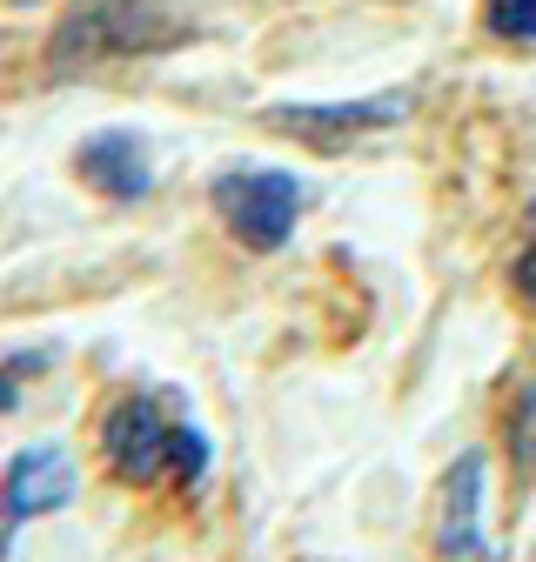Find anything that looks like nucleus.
<instances>
[{
	"mask_svg": "<svg viewBox=\"0 0 536 562\" xmlns=\"http://www.w3.org/2000/svg\"><path fill=\"white\" fill-rule=\"evenodd\" d=\"M101 462L127 488H181L188 496L209 475L215 449L175 395L134 389V395H114V408L101 415Z\"/></svg>",
	"mask_w": 536,
	"mask_h": 562,
	"instance_id": "1",
	"label": "nucleus"
},
{
	"mask_svg": "<svg viewBox=\"0 0 536 562\" xmlns=\"http://www.w3.org/2000/svg\"><path fill=\"white\" fill-rule=\"evenodd\" d=\"M60 503H75V462H67V449H54V442L21 449L8 462V475H0V562H8L14 536L34 516H47Z\"/></svg>",
	"mask_w": 536,
	"mask_h": 562,
	"instance_id": "5",
	"label": "nucleus"
},
{
	"mask_svg": "<svg viewBox=\"0 0 536 562\" xmlns=\"http://www.w3.org/2000/svg\"><path fill=\"white\" fill-rule=\"evenodd\" d=\"M483 449H462L436 488V549L443 562H490L483 542Z\"/></svg>",
	"mask_w": 536,
	"mask_h": 562,
	"instance_id": "6",
	"label": "nucleus"
},
{
	"mask_svg": "<svg viewBox=\"0 0 536 562\" xmlns=\"http://www.w3.org/2000/svg\"><path fill=\"white\" fill-rule=\"evenodd\" d=\"M483 27L510 47H536V0H483Z\"/></svg>",
	"mask_w": 536,
	"mask_h": 562,
	"instance_id": "8",
	"label": "nucleus"
},
{
	"mask_svg": "<svg viewBox=\"0 0 536 562\" xmlns=\"http://www.w3.org/2000/svg\"><path fill=\"white\" fill-rule=\"evenodd\" d=\"M8 8H34V0H8Z\"/></svg>",
	"mask_w": 536,
	"mask_h": 562,
	"instance_id": "11",
	"label": "nucleus"
},
{
	"mask_svg": "<svg viewBox=\"0 0 536 562\" xmlns=\"http://www.w3.org/2000/svg\"><path fill=\"white\" fill-rule=\"evenodd\" d=\"M41 362H47V356H27L21 369H0V415L21 408V375H27V369H41Z\"/></svg>",
	"mask_w": 536,
	"mask_h": 562,
	"instance_id": "10",
	"label": "nucleus"
},
{
	"mask_svg": "<svg viewBox=\"0 0 536 562\" xmlns=\"http://www.w3.org/2000/svg\"><path fill=\"white\" fill-rule=\"evenodd\" d=\"M188 41L168 0H81L67 8V21L47 34V75H88L101 60H127V54H155Z\"/></svg>",
	"mask_w": 536,
	"mask_h": 562,
	"instance_id": "2",
	"label": "nucleus"
},
{
	"mask_svg": "<svg viewBox=\"0 0 536 562\" xmlns=\"http://www.w3.org/2000/svg\"><path fill=\"white\" fill-rule=\"evenodd\" d=\"M302 207H309V194H302V181L282 175V168H228V175H215V215H222L228 235H235L242 248H255V255L289 248Z\"/></svg>",
	"mask_w": 536,
	"mask_h": 562,
	"instance_id": "3",
	"label": "nucleus"
},
{
	"mask_svg": "<svg viewBox=\"0 0 536 562\" xmlns=\"http://www.w3.org/2000/svg\"><path fill=\"white\" fill-rule=\"evenodd\" d=\"M75 175L101 194V201H142L155 188V161H148V140L127 134V127H108V134H88L75 148Z\"/></svg>",
	"mask_w": 536,
	"mask_h": 562,
	"instance_id": "7",
	"label": "nucleus"
},
{
	"mask_svg": "<svg viewBox=\"0 0 536 562\" xmlns=\"http://www.w3.org/2000/svg\"><path fill=\"white\" fill-rule=\"evenodd\" d=\"M510 295L523 302V315H536V201L523 215V241H516V261H510Z\"/></svg>",
	"mask_w": 536,
	"mask_h": 562,
	"instance_id": "9",
	"label": "nucleus"
},
{
	"mask_svg": "<svg viewBox=\"0 0 536 562\" xmlns=\"http://www.w3.org/2000/svg\"><path fill=\"white\" fill-rule=\"evenodd\" d=\"M416 94H362V101H276V108H261V121L302 140V148H356V140L395 127V121H410Z\"/></svg>",
	"mask_w": 536,
	"mask_h": 562,
	"instance_id": "4",
	"label": "nucleus"
}]
</instances>
